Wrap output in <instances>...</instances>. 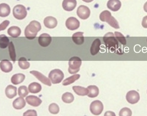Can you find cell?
<instances>
[{
    "instance_id": "cell-19",
    "label": "cell",
    "mask_w": 147,
    "mask_h": 116,
    "mask_svg": "<svg viewBox=\"0 0 147 116\" xmlns=\"http://www.w3.org/2000/svg\"><path fill=\"white\" fill-rule=\"evenodd\" d=\"M17 87L12 85H9L5 89L6 96L9 99H12L17 95Z\"/></svg>"
},
{
    "instance_id": "cell-6",
    "label": "cell",
    "mask_w": 147,
    "mask_h": 116,
    "mask_svg": "<svg viewBox=\"0 0 147 116\" xmlns=\"http://www.w3.org/2000/svg\"><path fill=\"white\" fill-rule=\"evenodd\" d=\"M104 107L102 103L99 100L92 101L90 105V110L91 113L95 115L100 114L102 111Z\"/></svg>"
},
{
    "instance_id": "cell-22",
    "label": "cell",
    "mask_w": 147,
    "mask_h": 116,
    "mask_svg": "<svg viewBox=\"0 0 147 116\" xmlns=\"http://www.w3.org/2000/svg\"><path fill=\"white\" fill-rule=\"evenodd\" d=\"M25 76L21 73L13 75L11 78V81L14 85H17L22 82L25 78Z\"/></svg>"
},
{
    "instance_id": "cell-17",
    "label": "cell",
    "mask_w": 147,
    "mask_h": 116,
    "mask_svg": "<svg viewBox=\"0 0 147 116\" xmlns=\"http://www.w3.org/2000/svg\"><path fill=\"white\" fill-rule=\"evenodd\" d=\"M0 67L2 71L5 73L10 72L13 68L12 63L6 59H4L1 61L0 63Z\"/></svg>"
},
{
    "instance_id": "cell-13",
    "label": "cell",
    "mask_w": 147,
    "mask_h": 116,
    "mask_svg": "<svg viewBox=\"0 0 147 116\" xmlns=\"http://www.w3.org/2000/svg\"><path fill=\"white\" fill-rule=\"evenodd\" d=\"M26 100L28 104L34 107L38 106L42 102L40 98L34 95L27 96L26 98Z\"/></svg>"
},
{
    "instance_id": "cell-9",
    "label": "cell",
    "mask_w": 147,
    "mask_h": 116,
    "mask_svg": "<svg viewBox=\"0 0 147 116\" xmlns=\"http://www.w3.org/2000/svg\"><path fill=\"white\" fill-rule=\"evenodd\" d=\"M126 98L129 103L134 104L137 103L139 100L140 96L139 93L135 90L129 91L127 93Z\"/></svg>"
},
{
    "instance_id": "cell-39",
    "label": "cell",
    "mask_w": 147,
    "mask_h": 116,
    "mask_svg": "<svg viewBox=\"0 0 147 116\" xmlns=\"http://www.w3.org/2000/svg\"><path fill=\"white\" fill-rule=\"evenodd\" d=\"M9 21L7 20H5L0 25V31L3 30L5 29L8 26L9 24Z\"/></svg>"
},
{
    "instance_id": "cell-20",
    "label": "cell",
    "mask_w": 147,
    "mask_h": 116,
    "mask_svg": "<svg viewBox=\"0 0 147 116\" xmlns=\"http://www.w3.org/2000/svg\"><path fill=\"white\" fill-rule=\"evenodd\" d=\"M26 103L24 99L21 97L17 98L13 102V107L16 109H20L24 107Z\"/></svg>"
},
{
    "instance_id": "cell-35",
    "label": "cell",
    "mask_w": 147,
    "mask_h": 116,
    "mask_svg": "<svg viewBox=\"0 0 147 116\" xmlns=\"http://www.w3.org/2000/svg\"><path fill=\"white\" fill-rule=\"evenodd\" d=\"M49 111L53 114H57L59 111L58 105L55 103H53L50 104L49 107Z\"/></svg>"
},
{
    "instance_id": "cell-21",
    "label": "cell",
    "mask_w": 147,
    "mask_h": 116,
    "mask_svg": "<svg viewBox=\"0 0 147 116\" xmlns=\"http://www.w3.org/2000/svg\"><path fill=\"white\" fill-rule=\"evenodd\" d=\"M10 8L9 6L5 3H2L0 5V16L5 17L8 16L10 12Z\"/></svg>"
},
{
    "instance_id": "cell-1",
    "label": "cell",
    "mask_w": 147,
    "mask_h": 116,
    "mask_svg": "<svg viewBox=\"0 0 147 116\" xmlns=\"http://www.w3.org/2000/svg\"><path fill=\"white\" fill-rule=\"evenodd\" d=\"M40 23L38 21L33 20L27 25L24 30L25 37L29 40L34 39L37 35V32L41 29Z\"/></svg>"
},
{
    "instance_id": "cell-27",
    "label": "cell",
    "mask_w": 147,
    "mask_h": 116,
    "mask_svg": "<svg viewBox=\"0 0 147 116\" xmlns=\"http://www.w3.org/2000/svg\"><path fill=\"white\" fill-rule=\"evenodd\" d=\"M80 76V75L78 74H74L64 80L62 82V84L63 86L70 85L78 80Z\"/></svg>"
},
{
    "instance_id": "cell-2",
    "label": "cell",
    "mask_w": 147,
    "mask_h": 116,
    "mask_svg": "<svg viewBox=\"0 0 147 116\" xmlns=\"http://www.w3.org/2000/svg\"><path fill=\"white\" fill-rule=\"evenodd\" d=\"M103 41L107 48L112 52L115 51L118 48V40L112 32L106 33L103 37Z\"/></svg>"
},
{
    "instance_id": "cell-28",
    "label": "cell",
    "mask_w": 147,
    "mask_h": 116,
    "mask_svg": "<svg viewBox=\"0 0 147 116\" xmlns=\"http://www.w3.org/2000/svg\"><path fill=\"white\" fill-rule=\"evenodd\" d=\"M8 50L10 58L14 63L16 60V55L14 46L12 41L10 42L8 45Z\"/></svg>"
},
{
    "instance_id": "cell-32",
    "label": "cell",
    "mask_w": 147,
    "mask_h": 116,
    "mask_svg": "<svg viewBox=\"0 0 147 116\" xmlns=\"http://www.w3.org/2000/svg\"><path fill=\"white\" fill-rule=\"evenodd\" d=\"M111 12L108 10H105L102 12L100 15V20L103 22H107L111 16Z\"/></svg>"
},
{
    "instance_id": "cell-3",
    "label": "cell",
    "mask_w": 147,
    "mask_h": 116,
    "mask_svg": "<svg viewBox=\"0 0 147 116\" xmlns=\"http://www.w3.org/2000/svg\"><path fill=\"white\" fill-rule=\"evenodd\" d=\"M68 64V72L71 74H75L80 70L82 64V60L78 57L73 56L69 59Z\"/></svg>"
},
{
    "instance_id": "cell-41",
    "label": "cell",
    "mask_w": 147,
    "mask_h": 116,
    "mask_svg": "<svg viewBox=\"0 0 147 116\" xmlns=\"http://www.w3.org/2000/svg\"><path fill=\"white\" fill-rule=\"evenodd\" d=\"M104 115L105 116H115V113L112 111H106Z\"/></svg>"
},
{
    "instance_id": "cell-11",
    "label": "cell",
    "mask_w": 147,
    "mask_h": 116,
    "mask_svg": "<svg viewBox=\"0 0 147 116\" xmlns=\"http://www.w3.org/2000/svg\"><path fill=\"white\" fill-rule=\"evenodd\" d=\"M30 72L43 84L50 86H51L49 79L40 72L35 70L31 71Z\"/></svg>"
},
{
    "instance_id": "cell-30",
    "label": "cell",
    "mask_w": 147,
    "mask_h": 116,
    "mask_svg": "<svg viewBox=\"0 0 147 116\" xmlns=\"http://www.w3.org/2000/svg\"><path fill=\"white\" fill-rule=\"evenodd\" d=\"M18 64L21 68L24 70L28 69L30 66V63L24 57H22L19 59Z\"/></svg>"
},
{
    "instance_id": "cell-37",
    "label": "cell",
    "mask_w": 147,
    "mask_h": 116,
    "mask_svg": "<svg viewBox=\"0 0 147 116\" xmlns=\"http://www.w3.org/2000/svg\"><path fill=\"white\" fill-rule=\"evenodd\" d=\"M119 115L120 116H131L132 115V111L130 109L125 107L120 110Z\"/></svg>"
},
{
    "instance_id": "cell-33",
    "label": "cell",
    "mask_w": 147,
    "mask_h": 116,
    "mask_svg": "<svg viewBox=\"0 0 147 116\" xmlns=\"http://www.w3.org/2000/svg\"><path fill=\"white\" fill-rule=\"evenodd\" d=\"M114 35L116 39L121 44L123 45L126 44V40L125 37L121 33L117 31L114 32Z\"/></svg>"
},
{
    "instance_id": "cell-23",
    "label": "cell",
    "mask_w": 147,
    "mask_h": 116,
    "mask_svg": "<svg viewBox=\"0 0 147 116\" xmlns=\"http://www.w3.org/2000/svg\"><path fill=\"white\" fill-rule=\"evenodd\" d=\"M8 34L13 37L19 36L21 33V30L20 28L16 26L10 27L7 30Z\"/></svg>"
},
{
    "instance_id": "cell-31",
    "label": "cell",
    "mask_w": 147,
    "mask_h": 116,
    "mask_svg": "<svg viewBox=\"0 0 147 116\" xmlns=\"http://www.w3.org/2000/svg\"><path fill=\"white\" fill-rule=\"evenodd\" d=\"M9 40L5 35L2 34L0 36V47L1 48H5L9 43Z\"/></svg>"
},
{
    "instance_id": "cell-44",
    "label": "cell",
    "mask_w": 147,
    "mask_h": 116,
    "mask_svg": "<svg viewBox=\"0 0 147 116\" xmlns=\"http://www.w3.org/2000/svg\"></svg>"
},
{
    "instance_id": "cell-43",
    "label": "cell",
    "mask_w": 147,
    "mask_h": 116,
    "mask_svg": "<svg viewBox=\"0 0 147 116\" xmlns=\"http://www.w3.org/2000/svg\"><path fill=\"white\" fill-rule=\"evenodd\" d=\"M84 1L86 3H90L93 0H82Z\"/></svg>"
},
{
    "instance_id": "cell-34",
    "label": "cell",
    "mask_w": 147,
    "mask_h": 116,
    "mask_svg": "<svg viewBox=\"0 0 147 116\" xmlns=\"http://www.w3.org/2000/svg\"><path fill=\"white\" fill-rule=\"evenodd\" d=\"M18 93L19 96L24 97L28 95L29 92L26 86H22L18 88Z\"/></svg>"
},
{
    "instance_id": "cell-26",
    "label": "cell",
    "mask_w": 147,
    "mask_h": 116,
    "mask_svg": "<svg viewBox=\"0 0 147 116\" xmlns=\"http://www.w3.org/2000/svg\"><path fill=\"white\" fill-rule=\"evenodd\" d=\"M87 88L89 92L87 95L91 98H94L97 97L99 94V90L98 87L95 85H90Z\"/></svg>"
},
{
    "instance_id": "cell-42",
    "label": "cell",
    "mask_w": 147,
    "mask_h": 116,
    "mask_svg": "<svg viewBox=\"0 0 147 116\" xmlns=\"http://www.w3.org/2000/svg\"><path fill=\"white\" fill-rule=\"evenodd\" d=\"M144 9L145 11L147 13V1L145 3L144 5Z\"/></svg>"
},
{
    "instance_id": "cell-4",
    "label": "cell",
    "mask_w": 147,
    "mask_h": 116,
    "mask_svg": "<svg viewBox=\"0 0 147 116\" xmlns=\"http://www.w3.org/2000/svg\"><path fill=\"white\" fill-rule=\"evenodd\" d=\"M48 76L53 84H57L61 82L64 77V74L61 70L56 69L51 71Z\"/></svg>"
},
{
    "instance_id": "cell-12",
    "label": "cell",
    "mask_w": 147,
    "mask_h": 116,
    "mask_svg": "<svg viewBox=\"0 0 147 116\" xmlns=\"http://www.w3.org/2000/svg\"><path fill=\"white\" fill-rule=\"evenodd\" d=\"M77 5L76 0H63L62 6L65 10L70 11L73 10Z\"/></svg>"
},
{
    "instance_id": "cell-18",
    "label": "cell",
    "mask_w": 147,
    "mask_h": 116,
    "mask_svg": "<svg viewBox=\"0 0 147 116\" xmlns=\"http://www.w3.org/2000/svg\"><path fill=\"white\" fill-rule=\"evenodd\" d=\"M84 32H76L73 35L72 38L73 41L76 44L80 45L84 42Z\"/></svg>"
},
{
    "instance_id": "cell-8",
    "label": "cell",
    "mask_w": 147,
    "mask_h": 116,
    "mask_svg": "<svg viewBox=\"0 0 147 116\" xmlns=\"http://www.w3.org/2000/svg\"><path fill=\"white\" fill-rule=\"evenodd\" d=\"M65 25L68 29L73 30L79 28L80 25V23L76 18L71 17L68 18L66 20Z\"/></svg>"
},
{
    "instance_id": "cell-5",
    "label": "cell",
    "mask_w": 147,
    "mask_h": 116,
    "mask_svg": "<svg viewBox=\"0 0 147 116\" xmlns=\"http://www.w3.org/2000/svg\"><path fill=\"white\" fill-rule=\"evenodd\" d=\"M14 17L18 20H22L25 18L27 15V12L25 7L21 5L15 6L13 10Z\"/></svg>"
},
{
    "instance_id": "cell-7",
    "label": "cell",
    "mask_w": 147,
    "mask_h": 116,
    "mask_svg": "<svg viewBox=\"0 0 147 116\" xmlns=\"http://www.w3.org/2000/svg\"><path fill=\"white\" fill-rule=\"evenodd\" d=\"M90 11L89 9L87 6L81 5L78 8L77 13L78 17L82 19L88 18L90 15Z\"/></svg>"
},
{
    "instance_id": "cell-14",
    "label": "cell",
    "mask_w": 147,
    "mask_h": 116,
    "mask_svg": "<svg viewBox=\"0 0 147 116\" xmlns=\"http://www.w3.org/2000/svg\"><path fill=\"white\" fill-rule=\"evenodd\" d=\"M44 23L46 27L53 29L57 26V21L55 18L52 16H48L44 19Z\"/></svg>"
},
{
    "instance_id": "cell-29",
    "label": "cell",
    "mask_w": 147,
    "mask_h": 116,
    "mask_svg": "<svg viewBox=\"0 0 147 116\" xmlns=\"http://www.w3.org/2000/svg\"><path fill=\"white\" fill-rule=\"evenodd\" d=\"M62 99L64 103H70L74 100V97L71 93L66 92L63 94Z\"/></svg>"
},
{
    "instance_id": "cell-40",
    "label": "cell",
    "mask_w": 147,
    "mask_h": 116,
    "mask_svg": "<svg viewBox=\"0 0 147 116\" xmlns=\"http://www.w3.org/2000/svg\"><path fill=\"white\" fill-rule=\"evenodd\" d=\"M142 25L144 28H147V15L143 18L142 22Z\"/></svg>"
},
{
    "instance_id": "cell-24",
    "label": "cell",
    "mask_w": 147,
    "mask_h": 116,
    "mask_svg": "<svg viewBox=\"0 0 147 116\" xmlns=\"http://www.w3.org/2000/svg\"><path fill=\"white\" fill-rule=\"evenodd\" d=\"M72 89L74 92L78 95L85 96L88 95L89 91L88 88L80 86H74Z\"/></svg>"
},
{
    "instance_id": "cell-25",
    "label": "cell",
    "mask_w": 147,
    "mask_h": 116,
    "mask_svg": "<svg viewBox=\"0 0 147 116\" xmlns=\"http://www.w3.org/2000/svg\"><path fill=\"white\" fill-rule=\"evenodd\" d=\"M42 87L40 84L36 82H33L28 86V89L32 93H36L39 92L41 90Z\"/></svg>"
},
{
    "instance_id": "cell-10",
    "label": "cell",
    "mask_w": 147,
    "mask_h": 116,
    "mask_svg": "<svg viewBox=\"0 0 147 116\" xmlns=\"http://www.w3.org/2000/svg\"><path fill=\"white\" fill-rule=\"evenodd\" d=\"M52 38L50 36L46 33L41 34L38 37V41L40 45L43 47L48 46L51 43Z\"/></svg>"
},
{
    "instance_id": "cell-38",
    "label": "cell",
    "mask_w": 147,
    "mask_h": 116,
    "mask_svg": "<svg viewBox=\"0 0 147 116\" xmlns=\"http://www.w3.org/2000/svg\"><path fill=\"white\" fill-rule=\"evenodd\" d=\"M23 116H37V112L34 110H28L24 113Z\"/></svg>"
},
{
    "instance_id": "cell-15",
    "label": "cell",
    "mask_w": 147,
    "mask_h": 116,
    "mask_svg": "<svg viewBox=\"0 0 147 116\" xmlns=\"http://www.w3.org/2000/svg\"><path fill=\"white\" fill-rule=\"evenodd\" d=\"M121 5V3L119 0H109L107 4V7L113 11H118Z\"/></svg>"
},
{
    "instance_id": "cell-36",
    "label": "cell",
    "mask_w": 147,
    "mask_h": 116,
    "mask_svg": "<svg viewBox=\"0 0 147 116\" xmlns=\"http://www.w3.org/2000/svg\"><path fill=\"white\" fill-rule=\"evenodd\" d=\"M112 27L115 29L120 28L118 23L117 20L112 16H111L110 19L107 22Z\"/></svg>"
},
{
    "instance_id": "cell-16",
    "label": "cell",
    "mask_w": 147,
    "mask_h": 116,
    "mask_svg": "<svg viewBox=\"0 0 147 116\" xmlns=\"http://www.w3.org/2000/svg\"><path fill=\"white\" fill-rule=\"evenodd\" d=\"M101 44V41L99 38H96L93 41L90 49V52L92 55H96L100 49Z\"/></svg>"
}]
</instances>
